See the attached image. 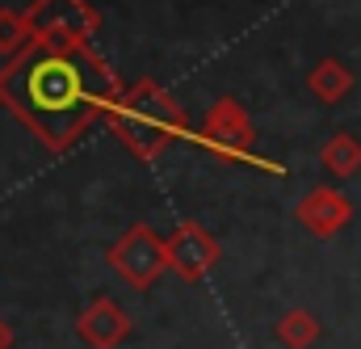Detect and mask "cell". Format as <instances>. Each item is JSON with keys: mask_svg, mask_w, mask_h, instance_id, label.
<instances>
[{"mask_svg": "<svg viewBox=\"0 0 361 349\" xmlns=\"http://www.w3.org/2000/svg\"><path fill=\"white\" fill-rule=\"evenodd\" d=\"M105 93L109 81L101 64L63 42H38L0 76V97L55 148H63L89 122Z\"/></svg>", "mask_w": 361, "mask_h": 349, "instance_id": "6da1fadb", "label": "cell"}, {"mask_svg": "<svg viewBox=\"0 0 361 349\" xmlns=\"http://www.w3.org/2000/svg\"><path fill=\"white\" fill-rule=\"evenodd\" d=\"M0 345H4V333H0Z\"/></svg>", "mask_w": 361, "mask_h": 349, "instance_id": "7a4b0ae2", "label": "cell"}]
</instances>
